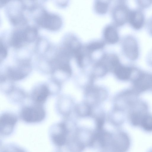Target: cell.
Here are the masks:
<instances>
[{
	"instance_id": "obj_16",
	"label": "cell",
	"mask_w": 152,
	"mask_h": 152,
	"mask_svg": "<svg viewBox=\"0 0 152 152\" xmlns=\"http://www.w3.org/2000/svg\"><path fill=\"white\" fill-rule=\"evenodd\" d=\"M104 45V43L102 42H94L89 44L86 48L89 52H92L103 48Z\"/></svg>"
},
{
	"instance_id": "obj_18",
	"label": "cell",
	"mask_w": 152,
	"mask_h": 152,
	"mask_svg": "<svg viewBox=\"0 0 152 152\" xmlns=\"http://www.w3.org/2000/svg\"><path fill=\"white\" fill-rule=\"evenodd\" d=\"M139 5L142 7L148 6L152 2L150 0H137Z\"/></svg>"
},
{
	"instance_id": "obj_2",
	"label": "cell",
	"mask_w": 152,
	"mask_h": 152,
	"mask_svg": "<svg viewBox=\"0 0 152 152\" xmlns=\"http://www.w3.org/2000/svg\"><path fill=\"white\" fill-rule=\"evenodd\" d=\"M36 21L42 28L52 31L59 30L62 25V20L61 17L45 10L37 18Z\"/></svg>"
},
{
	"instance_id": "obj_1",
	"label": "cell",
	"mask_w": 152,
	"mask_h": 152,
	"mask_svg": "<svg viewBox=\"0 0 152 152\" xmlns=\"http://www.w3.org/2000/svg\"><path fill=\"white\" fill-rule=\"evenodd\" d=\"M114 0L110 9L112 23L117 27L121 26L128 21L130 11L124 1Z\"/></svg>"
},
{
	"instance_id": "obj_21",
	"label": "cell",
	"mask_w": 152,
	"mask_h": 152,
	"mask_svg": "<svg viewBox=\"0 0 152 152\" xmlns=\"http://www.w3.org/2000/svg\"><path fill=\"white\" fill-rule=\"evenodd\" d=\"M149 58V62L152 65V53L150 56Z\"/></svg>"
},
{
	"instance_id": "obj_6",
	"label": "cell",
	"mask_w": 152,
	"mask_h": 152,
	"mask_svg": "<svg viewBox=\"0 0 152 152\" xmlns=\"http://www.w3.org/2000/svg\"><path fill=\"white\" fill-rule=\"evenodd\" d=\"M18 121L17 116L9 113H5L1 115L0 132L3 135H8L12 132Z\"/></svg>"
},
{
	"instance_id": "obj_12",
	"label": "cell",
	"mask_w": 152,
	"mask_h": 152,
	"mask_svg": "<svg viewBox=\"0 0 152 152\" xmlns=\"http://www.w3.org/2000/svg\"><path fill=\"white\" fill-rule=\"evenodd\" d=\"M128 21L134 29H139L142 28L144 24V15L140 11H130Z\"/></svg>"
},
{
	"instance_id": "obj_17",
	"label": "cell",
	"mask_w": 152,
	"mask_h": 152,
	"mask_svg": "<svg viewBox=\"0 0 152 152\" xmlns=\"http://www.w3.org/2000/svg\"><path fill=\"white\" fill-rule=\"evenodd\" d=\"M0 60H3L7 56V52L6 48L1 42H0Z\"/></svg>"
},
{
	"instance_id": "obj_15",
	"label": "cell",
	"mask_w": 152,
	"mask_h": 152,
	"mask_svg": "<svg viewBox=\"0 0 152 152\" xmlns=\"http://www.w3.org/2000/svg\"><path fill=\"white\" fill-rule=\"evenodd\" d=\"M140 125L145 130L152 131V116L145 114L142 119Z\"/></svg>"
},
{
	"instance_id": "obj_10",
	"label": "cell",
	"mask_w": 152,
	"mask_h": 152,
	"mask_svg": "<svg viewBox=\"0 0 152 152\" xmlns=\"http://www.w3.org/2000/svg\"><path fill=\"white\" fill-rule=\"evenodd\" d=\"M117 27L112 23L106 25L103 30V35L105 41L108 43L114 44L119 40V37Z\"/></svg>"
},
{
	"instance_id": "obj_7",
	"label": "cell",
	"mask_w": 152,
	"mask_h": 152,
	"mask_svg": "<svg viewBox=\"0 0 152 152\" xmlns=\"http://www.w3.org/2000/svg\"><path fill=\"white\" fill-rule=\"evenodd\" d=\"M31 42L32 40L27 28L24 30L15 31L12 35L10 41L11 45L16 48H21L26 44Z\"/></svg>"
},
{
	"instance_id": "obj_8",
	"label": "cell",
	"mask_w": 152,
	"mask_h": 152,
	"mask_svg": "<svg viewBox=\"0 0 152 152\" xmlns=\"http://www.w3.org/2000/svg\"><path fill=\"white\" fill-rule=\"evenodd\" d=\"M29 69V66L28 64H22L17 67L10 68L8 70V75L13 80H21L28 75Z\"/></svg>"
},
{
	"instance_id": "obj_4",
	"label": "cell",
	"mask_w": 152,
	"mask_h": 152,
	"mask_svg": "<svg viewBox=\"0 0 152 152\" xmlns=\"http://www.w3.org/2000/svg\"><path fill=\"white\" fill-rule=\"evenodd\" d=\"M134 89L138 92L152 89V74L138 69L132 77Z\"/></svg>"
},
{
	"instance_id": "obj_5",
	"label": "cell",
	"mask_w": 152,
	"mask_h": 152,
	"mask_svg": "<svg viewBox=\"0 0 152 152\" xmlns=\"http://www.w3.org/2000/svg\"><path fill=\"white\" fill-rule=\"evenodd\" d=\"M123 47L126 56L132 61L136 60L139 56V50L137 40L132 36H129L124 39Z\"/></svg>"
},
{
	"instance_id": "obj_9",
	"label": "cell",
	"mask_w": 152,
	"mask_h": 152,
	"mask_svg": "<svg viewBox=\"0 0 152 152\" xmlns=\"http://www.w3.org/2000/svg\"><path fill=\"white\" fill-rule=\"evenodd\" d=\"M57 126L59 130L54 131L51 138L54 144L58 146H61L66 142L67 130L65 124L63 123L59 124Z\"/></svg>"
},
{
	"instance_id": "obj_20",
	"label": "cell",
	"mask_w": 152,
	"mask_h": 152,
	"mask_svg": "<svg viewBox=\"0 0 152 152\" xmlns=\"http://www.w3.org/2000/svg\"><path fill=\"white\" fill-rule=\"evenodd\" d=\"M149 28L150 32L151 34H152V19L150 23Z\"/></svg>"
},
{
	"instance_id": "obj_3",
	"label": "cell",
	"mask_w": 152,
	"mask_h": 152,
	"mask_svg": "<svg viewBox=\"0 0 152 152\" xmlns=\"http://www.w3.org/2000/svg\"><path fill=\"white\" fill-rule=\"evenodd\" d=\"M21 116L23 120L26 123H38L44 119L45 112L43 107L37 104L24 107L21 111Z\"/></svg>"
},
{
	"instance_id": "obj_19",
	"label": "cell",
	"mask_w": 152,
	"mask_h": 152,
	"mask_svg": "<svg viewBox=\"0 0 152 152\" xmlns=\"http://www.w3.org/2000/svg\"><path fill=\"white\" fill-rule=\"evenodd\" d=\"M10 0H0L1 5H4L8 3Z\"/></svg>"
},
{
	"instance_id": "obj_14",
	"label": "cell",
	"mask_w": 152,
	"mask_h": 152,
	"mask_svg": "<svg viewBox=\"0 0 152 152\" xmlns=\"http://www.w3.org/2000/svg\"><path fill=\"white\" fill-rule=\"evenodd\" d=\"M113 0H94L93 10L96 14L100 16L105 15L108 12Z\"/></svg>"
},
{
	"instance_id": "obj_13",
	"label": "cell",
	"mask_w": 152,
	"mask_h": 152,
	"mask_svg": "<svg viewBox=\"0 0 152 152\" xmlns=\"http://www.w3.org/2000/svg\"><path fill=\"white\" fill-rule=\"evenodd\" d=\"M49 93L48 87L45 85H42L37 88L34 91L32 97L36 103L40 104L45 103Z\"/></svg>"
},
{
	"instance_id": "obj_11",
	"label": "cell",
	"mask_w": 152,
	"mask_h": 152,
	"mask_svg": "<svg viewBox=\"0 0 152 152\" xmlns=\"http://www.w3.org/2000/svg\"><path fill=\"white\" fill-rule=\"evenodd\" d=\"M134 68L123 65L120 62L113 70L116 77L118 79L126 80L131 79Z\"/></svg>"
},
{
	"instance_id": "obj_22",
	"label": "cell",
	"mask_w": 152,
	"mask_h": 152,
	"mask_svg": "<svg viewBox=\"0 0 152 152\" xmlns=\"http://www.w3.org/2000/svg\"><path fill=\"white\" fill-rule=\"evenodd\" d=\"M150 0V1H151L152 2V0Z\"/></svg>"
}]
</instances>
